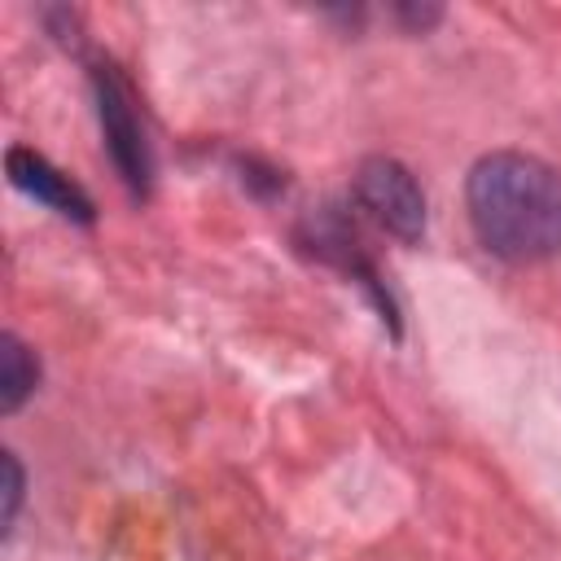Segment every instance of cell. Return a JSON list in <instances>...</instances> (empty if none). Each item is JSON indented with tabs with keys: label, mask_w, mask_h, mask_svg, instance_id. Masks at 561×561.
Here are the masks:
<instances>
[{
	"label": "cell",
	"mask_w": 561,
	"mask_h": 561,
	"mask_svg": "<svg viewBox=\"0 0 561 561\" xmlns=\"http://www.w3.org/2000/svg\"><path fill=\"white\" fill-rule=\"evenodd\" d=\"M465 206L473 237L504 263H543L561 254V171L535 153L495 149L469 167Z\"/></svg>",
	"instance_id": "1"
},
{
	"label": "cell",
	"mask_w": 561,
	"mask_h": 561,
	"mask_svg": "<svg viewBox=\"0 0 561 561\" xmlns=\"http://www.w3.org/2000/svg\"><path fill=\"white\" fill-rule=\"evenodd\" d=\"M92 101H96V123H101V136H105L118 180L127 184V193L136 202H145L153 188V145L145 131L136 92L114 61L92 66Z\"/></svg>",
	"instance_id": "2"
},
{
	"label": "cell",
	"mask_w": 561,
	"mask_h": 561,
	"mask_svg": "<svg viewBox=\"0 0 561 561\" xmlns=\"http://www.w3.org/2000/svg\"><path fill=\"white\" fill-rule=\"evenodd\" d=\"M355 202L390 237H399L408 245L425 237V193L399 158H386V153L364 158L355 167Z\"/></svg>",
	"instance_id": "3"
},
{
	"label": "cell",
	"mask_w": 561,
	"mask_h": 561,
	"mask_svg": "<svg viewBox=\"0 0 561 561\" xmlns=\"http://www.w3.org/2000/svg\"><path fill=\"white\" fill-rule=\"evenodd\" d=\"M302 245H307L311 254H320L324 263H333L337 272H346L351 280H359L364 294L373 298V307L381 311V320L390 324V333H399V307H394V298H390V289H386V280H381V272L373 267V259L359 250V237L351 232V224H346L337 210H320L316 219H307Z\"/></svg>",
	"instance_id": "4"
},
{
	"label": "cell",
	"mask_w": 561,
	"mask_h": 561,
	"mask_svg": "<svg viewBox=\"0 0 561 561\" xmlns=\"http://www.w3.org/2000/svg\"><path fill=\"white\" fill-rule=\"evenodd\" d=\"M4 171H9V184L26 197H35L39 206L57 210L61 219H75V224H92L96 219V206L92 197L83 193V184H75L61 167H53L44 153L26 149V145H13L4 153Z\"/></svg>",
	"instance_id": "5"
},
{
	"label": "cell",
	"mask_w": 561,
	"mask_h": 561,
	"mask_svg": "<svg viewBox=\"0 0 561 561\" xmlns=\"http://www.w3.org/2000/svg\"><path fill=\"white\" fill-rule=\"evenodd\" d=\"M39 386V359L18 333H0V412L13 416Z\"/></svg>",
	"instance_id": "6"
},
{
	"label": "cell",
	"mask_w": 561,
	"mask_h": 561,
	"mask_svg": "<svg viewBox=\"0 0 561 561\" xmlns=\"http://www.w3.org/2000/svg\"><path fill=\"white\" fill-rule=\"evenodd\" d=\"M0 465H4V508H0V526H4V535H9V530H13V522H18L22 495H26V473H22V465H18V456H13V451H4V456H0Z\"/></svg>",
	"instance_id": "7"
},
{
	"label": "cell",
	"mask_w": 561,
	"mask_h": 561,
	"mask_svg": "<svg viewBox=\"0 0 561 561\" xmlns=\"http://www.w3.org/2000/svg\"><path fill=\"white\" fill-rule=\"evenodd\" d=\"M399 18H403L412 31H430V26L443 18V9H416V4H408V9H399Z\"/></svg>",
	"instance_id": "8"
}]
</instances>
